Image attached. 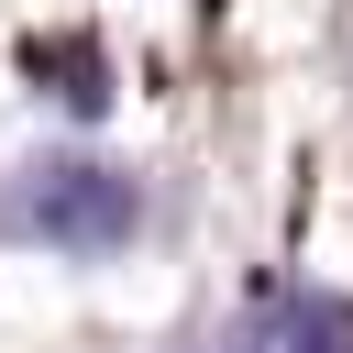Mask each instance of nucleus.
Returning a JSON list of instances; mask_svg holds the SVG:
<instances>
[{
  "label": "nucleus",
  "instance_id": "f257e3e1",
  "mask_svg": "<svg viewBox=\"0 0 353 353\" xmlns=\"http://www.w3.org/2000/svg\"><path fill=\"white\" fill-rule=\"evenodd\" d=\"M232 353H353V309L342 298H276Z\"/></svg>",
  "mask_w": 353,
  "mask_h": 353
}]
</instances>
